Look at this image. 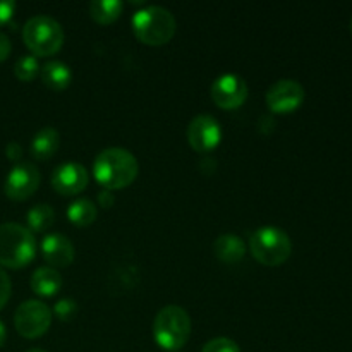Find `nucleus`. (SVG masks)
<instances>
[{
	"label": "nucleus",
	"mask_w": 352,
	"mask_h": 352,
	"mask_svg": "<svg viewBox=\"0 0 352 352\" xmlns=\"http://www.w3.org/2000/svg\"><path fill=\"white\" fill-rule=\"evenodd\" d=\"M140 172L136 157L126 148H107L96 155L93 162V175L96 182L109 191L124 189L133 184Z\"/></svg>",
	"instance_id": "f257e3e1"
},
{
	"label": "nucleus",
	"mask_w": 352,
	"mask_h": 352,
	"mask_svg": "<svg viewBox=\"0 0 352 352\" xmlns=\"http://www.w3.org/2000/svg\"><path fill=\"white\" fill-rule=\"evenodd\" d=\"M177 31L174 14L160 6H150L133 16V33L141 43L160 47L168 43Z\"/></svg>",
	"instance_id": "f03ea898"
},
{
	"label": "nucleus",
	"mask_w": 352,
	"mask_h": 352,
	"mask_svg": "<svg viewBox=\"0 0 352 352\" xmlns=\"http://www.w3.org/2000/svg\"><path fill=\"white\" fill-rule=\"evenodd\" d=\"M36 254V239L28 227L7 222L0 226V265L7 268H23Z\"/></svg>",
	"instance_id": "7ed1b4c3"
},
{
	"label": "nucleus",
	"mask_w": 352,
	"mask_h": 352,
	"mask_svg": "<svg viewBox=\"0 0 352 352\" xmlns=\"http://www.w3.org/2000/svg\"><path fill=\"white\" fill-rule=\"evenodd\" d=\"M189 336H191V318L181 306H165L155 316L153 337L162 349H182L189 340Z\"/></svg>",
	"instance_id": "20e7f679"
},
{
	"label": "nucleus",
	"mask_w": 352,
	"mask_h": 352,
	"mask_svg": "<svg viewBox=\"0 0 352 352\" xmlns=\"http://www.w3.org/2000/svg\"><path fill=\"white\" fill-rule=\"evenodd\" d=\"M23 41L33 55L50 57L57 54L64 45V30L54 17L38 14L24 24Z\"/></svg>",
	"instance_id": "39448f33"
},
{
	"label": "nucleus",
	"mask_w": 352,
	"mask_h": 352,
	"mask_svg": "<svg viewBox=\"0 0 352 352\" xmlns=\"http://www.w3.org/2000/svg\"><path fill=\"white\" fill-rule=\"evenodd\" d=\"M251 254L265 267H280L291 258L292 241L278 227H261L250 237Z\"/></svg>",
	"instance_id": "423d86ee"
},
{
	"label": "nucleus",
	"mask_w": 352,
	"mask_h": 352,
	"mask_svg": "<svg viewBox=\"0 0 352 352\" xmlns=\"http://www.w3.org/2000/svg\"><path fill=\"white\" fill-rule=\"evenodd\" d=\"M14 325L24 339H38L45 336L52 325V309L45 302L30 299L16 309Z\"/></svg>",
	"instance_id": "0eeeda50"
},
{
	"label": "nucleus",
	"mask_w": 352,
	"mask_h": 352,
	"mask_svg": "<svg viewBox=\"0 0 352 352\" xmlns=\"http://www.w3.org/2000/svg\"><path fill=\"white\" fill-rule=\"evenodd\" d=\"M40 181L41 175L36 165H33L31 162H19L7 174L3 191L9 199L24 201L34 195V191L40 186Z\"/></svg>",
	"instance_id": "6e6552de"
},
{
	"label": "nucleus",
	"mask_w": 352,
	"mask_h": 352,
	"mask_svg": "<svg viewBox=\"0 0 352 352\" xmlns=\"http://www.w3.org/2000/svg\"><path fill=\"white\" fill-rule=\"evenodd\" d=\"M186 136H188V143L192 150L198 153H210L220 144L222 127H220L219 120L213 119L212 116L201 113L189 122Z\"/></svg>",
	"instance_id": "1a4fd4ad"
},
{
	"label": "nucleus",
	"mask_w": 352,
	"mask_h": 352,
	"mask_svg": "<svg viewBox=\"0 0 352 352\" xmlns=\"http://www.w3.org/2000/svg\"><path fill=\"white\" fill-rule=\"evenodd\" d=\"M305 88L294 79H280L267 91V107L274 113H291L305 102Z\"/></svg>",
	"instance_id": "9d476101"
},
{
	"label": "nucleus",
	"mask_w": 352,
	"mask_h": 352,
	"mask_svg": "<svg viewBox=\"0 0 352 352\" xmlns=\"http://www.w3.org/2000/svg\"><path fill=\"white\" fill-rule=\"evenodd\" d=\"M248 98V85L241 76L223 74L213 81L212 100L223 110L239 109Z\"/></svg>",
	"instance_id": "9b49d317"
},
{
	"label": "nucleus",
	"mask_w": 352,
	"mask_h": 352,
	"mask_svg": "<svg viewBox=\"0 0 352 352\" xmlns=\"http://www.w3.org/2000/svg\"><path fill=\"white\" fill-rule=\"evenodd\" d=\"M50 182L58 195L74 196L85 191L89 182V174L85 165L78 162H65L54 168Z\"/></svg>",
	"instance_id": "f8f14e48"
},
{
	"label": "nucleus",
	"mask_w": 352,
	"mask_h": 352,
	"mask_svg": "<svg viewBox=\"0 0 352 352\" xmlns=\"http://www.w3.org/2000/svg\"><path fill=\"white\" fill-rule=\"evenodd\" d=\"M41 254L45 261L57 270V268L69 267L74 261L76 251L71 239L62 236L60 232H54L45 236V239L41 241Z\"/></svg>",
	"instance_id": "ddd939ff"
},
{
	"label": "nucleus",
	"mask_w": 352,
	"mask_h": 352,
	"mask_svg": "<svg viewBox=\"0 0 352 352\" xmlns=\"http://www.w3.org/2000/svg\"><path fill=\"white\" fill-rule=\"evenodd\" d=\"M58 146H60V134L54 127H43L34 134L33 141H31V155L36 160H48L57 153Z\"/></svg>",
	"instance_id": "4468645a"
},
{
	"label": "nucleus",
	"mask_w": 352,
	"mask_h": 352,
	"mask_svg": "<svg viewBox=\"0 0 352 352\" xmlns=\"http://www.w3.org/2000/svg\"><path fill=\"white\" fill-rule=\"evenodd\" d=\"M213 251H215V256L223 263H237L246 254V246H244V241L236 234H222L213 243Z\"/></svg>",
	"instance_id": "2eb2a0df"
},
{
	"label": "nucleus",
	"mask_w": 352,
	"mask_h": 352,
	"mask_svg": "<svg viewBox=\"0 0 352 352\" xmlns=\"http://www.w3.org/2000/svg\"><path fill=\"white\" fill-rule=\"evenodd\" d=\"M60 287L62 275L52 267L36 268L33 277H31V289H33L34 294L43 296V298H52L60 291Z\"/></svg>",
	"instance_id": "dca6fc26"
},
{
	"label": "nucleus",
	"mask_w": 352,
	"mask_h": 352,
	"mask_svg": "<svg viewBox=\"0 0 352 352\" xmlns=\"http://www.w3.org/2000/svg\"><path fill=\"white\" fill-rule=\"evenodd\" d=\"M41 81L45 86L54 91H62V89L69 88L72 81V71L67 64L60 60H50L41 67L40 71Z\"/></svg>",
	"instance_id": "f3484780"
},
{
	"label": "nucleus",
	"mask_w": 352,
	"mask_h": 352,
	"mask_svg": "<svg viewBox=\"0 0 352 352\" xmlns=\"http://www.w3.org/2000/svg\"><path fill=\"white\" fill-rule=\"evenodd\" d=\"M89 16L98 24H112L120 17L124 3L119 0H93L88 6Z\"/></svg>",
	"instance_id": "a211bd4d"
},
{
	"label": "nucleus",
	"mask_w": 352,
	"mask_h": 352,
	"mask_svg": "<svg viewBox=\"0 0 352 352\" xmlns=\"http://www.w3.org/2000/svg\"><path fill=\"white\" fill-rule=\"evenodd\" d=\"M98 210L89 199H76L67 208V219L76 227H88L96 220Z\"/></svg>",
	"instance_id": "6ab92c4d"
},
{
	"label": "nucleus",
	"mask_w": 352,
	"mask_h": 352,
	"mask_svg": "<svg viewBox=\"0 0 352 352\" xmlns=\"http://www.w3.org/2000/svg\"><path fill=\"white\" fill-rule=\"evenodd\" d=\"M55 212L50 205L47 203H40L34 205L33 208L28 212V227L31 232H45L48 227L54 223Z\"/></svg>",
	"instance_id": "aec40b11"
},
{
	"label": "nucleus",
	"mask_w": 352,
	"mask_h": 352,
	"mask_svg": "<svg viewBox=\"0 0 352 352\" xmlns=\"http://www.w3.org/2000/svg\"><path fill=\"white\" fill-rule=\"evenodd\" d=\"M41 67L38 64V58L34 55H23V57L17 58V62L14 64V74L19 81L30 82L40 74Z\"/></svg>",
	"instance_id": "412c9836"
},
{
	"label": "nucleus",
	"mask_w": 352,
	"mask_h": 352,
	"mask_svg": "<svg viewBox=\"0 0 352 352\" xmlns=\"http://www.w3.org/2000/svg\"><path fill=\"white\" fill-rule=\"evenodd\" d=\"M201 352H241V349L232 339H227V337H217V339L208 340V342L203 346Z\"/></svg>",
	"instance_id": "4be33fe9"
},
{
	"label": "nucleus",
	"mask_w": 352,
	"mask_h": 352,
	"mask_svg": "<svg viewBox=\"0 0 352 352\" xmlns=\"http://www.w3.org/2000/svg\"><path fill=\"white\" fill-rule=\"evenodd\" d=\"M76 311H78V305H76L74 299L71 298L60 299V301L54 306V315L57 316L58 320H62V322L71 320L72 316L76 315Z\"/></svg>",
	"instance_id": "5701e85b"
},
{
	"label": "nucleus",
	"mask_w": 352,
	"mask_h": 352,
	"mask_svg": "<svg viewBox=\"0 0 352 352\" xmlns=\"http://www.w3.org/2000/svg\"><path fill=\"white\" fill-rule=\"evenodd\" d=\"M10 292H12V284H10L9 275L0 268V309L7 305V301L10 298Z\"/></svg>",
	"instance_id": "b1692460"
},
{
	"label": "nucleus",
	"mask_w": 352,
	"mask_h": 352,
	"mask_svg": "<svg viewBox=\"0 0 352 352\" xmlns=\"http://www.w3.org/2000/svg\"><path fill=\"white\" fill-rule=\"evenodd\" d=\"M16 10V2L12 0H0V26L9 23Z\"/></svg>",
	"instance_id": "393cba45"
},
{
	"label": "nucleus",
	"mask_w": 352,
	"mask_h": 352,
	"mask_svg": "<svg viewBox=\"0 0 352 352\" xmlns=\"http://www.w3.org/2000/svg\"><path fill=\"white\" fill-rule=\"evenodd\" d=\"M6 155L10 162H19L21 157H23V148L16 141H10L6 146Z\"/></svg>",
	"instance_id": "a878e982"
},
{
	"label": "nucleus",
	"mask_w": 352,
	"mask_h": 352,
	"mask_svg": "<svg viewBox=\"0 0 352 352\" xmlns=\"http://www.w3.org/2000/svg\"><path fill=\"white\" fill-rule=\"evenodd\" d=\"M10 50H12V45H10L9 36L0 31V62H3L7 57H9Z\"/></svg>",
	"instance_id": "bb28decb"
},
{
	"label": "nucleus",
	"mask_w": 352,
	"mask_h": 352,
	"mask_svg": "<svg viewBox=\"0 0 352 352\" xmlns=\"http://www.w3.org/2000/svg\"><path fill=\"white\" fill-rule=\"evenodd\" d=\"M116 203V196H113L112 191L109 189H103V191L98 192V205L103 206V208H110Z\"/></svg>",
	"instance_id": "cd10ccee"
},
{
	"label": "nucleus",
	"mask_w": 352,
	"mask_h": 352,
	"mask_svg": "<svg viewBox=\"0 0 352 352\" xmlns=\"http://www.w3.org/2000/svg\"><path fill=\"white\" fill-rule=\"evenodd\" d=\"M6 339H7V330H6V325H3L2 322H0V347L6 344Z\"/></svg>",
	"instance_id": "c85d7f7f"
},
{
	"label": "nucleus",
	"mask_w": 352,
	"mask_h": 352,
	"mask_svg": "<svg viewBox=\"0 0 352 352\" xmlns=\"http://www.w3.org/2000/svg\"><path fill=\"white\" fill-rule=\"evenodd\" d=\"M28 352H47V351H43V349H31V351H28Z\"/></svg>",
	"instance_id": "c756f323"
},
{
	"label": "nucleus",
	"mask_w": 352,
	"mask_h": 352,
	"mask_svg": "<svg viewBox=\"0 0 352 352\" xmlns=\"http://www.w3.org/2000/svg\"><path fill=\"white\" fill-rule=\"evenodd\" d=\"M351 30H352V19H351Z\"/></svg>",
	"instance_id": "7c9ffc66"
}]
</instances>
